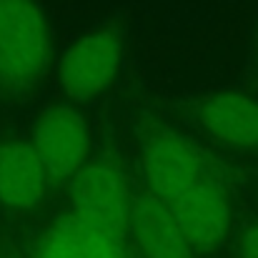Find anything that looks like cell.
Here are the masks:
<instances>
[{
    "instance_id": "cell-8",
    "label": "cell",
    "mask_w": 258,
    "mask_h": 258,
    "mask_svg": "<svg viewBox=\"0 0 258 258\" xmlns=\"http://www.w3.org/2000/svg\"><path fill=\"white\" fill-rule=\"evenodd\" d=\"M45 166L28 143H0V203L28 211L45 193Z\"/></svg>"
},
{
    "instance_id": "cell-6",
    "label": "cell",
    "mask_w": 258,
    "mask_h": 258,
    "mask_svg": "<svg viewBox=\"0 0 258 258\" xmlns=\"http://www.w3.org/2000/svg\"><path fill=\"white\" fill-rule=\"evenodd\" d=\"M171 211L183 238L193 248H213L223 238L231 221L228 201L211 180H201L178 201H173Z\"/></svg>"
},
{
    "instance_id": "cell-4",
    "label": "cell",
    "mask_w": 258,
    "mask_h": 258,
    "mask_svg": "<svg viewBox=\"0 0 258 258\" xmlns=\"http://www.w3.org/2000/svg\"><path fill=\"white\" fill-rule=\"evenodd\" d=\"M120 63V40L115 33L103 30L81 38L63 58L60 83L68 98L83 103L110 86Z\"/></svg>"
},
{
    "instance_id": "cell-3",
    "label": "cell",
    "mask_w": 258,
    "mask_h": 258,
    "mask_svg": "<svg viewBox=\"0 0 258 258\" xmlns=\"http://www.w3.org/2000/svg\"><path fill=\"white\" fill-rule=\"evenodd\" d=\"M33 148L53 178L81 173L88 156V128L83 115L68 105L45 110L35 123Z\"/></svg>"
},
{
    "instance_id": "cell-1",
    "label": "cell",
    "mask_w": 258,
    "mask_h": 258,
    "mask_svg": "<svg viewBox=\"0 0 258 258\" xmlns=\"http://www.w3.org/2000/svg\"><path fill=\"white\" fill-rule=\"evenodd\" d=\"M50 63L48 23L35 0H0V83L30 88Z\"/></svg>"
},
{
    "instance_id": "cell-11",
    "label": "cell",
    "mask_w": 258,
    "mask_h": 258,
    "mask_svg": "<svg viewBox=\"0 0 258 258\" xmlns=\"http://www.w3.org/2000/svg\"><path fill=\"white\" fill-rule=\"evenodd\" d=\"M241 258H258V223L241 236Z\"/></svg>"
},
{
    "instance_id": "cell-9",
    "label": "cell",
    "mask_w": 258,
    "mask_h": 258,
    "mask_svg": "<svg viewBox=\"0 0 258 258\" xmlns=\"http://www.w3.org/2000/svg\"><path fill=\"white\" fill-rule=\"evenodd\" d=\"M201 120L211 136L233 148H258V100L243 93H221L211 98Z\"/></svg>"
},
{
    "instance_id": "cell-7",
    "label": "cell",
    "mask_w": 258,
    "mask_h": 258,
    "mask_svg": "<svg viewBox=\"0 0 258 258\" xmlns=\"http://www.w3.org/2000/svg\"><path fill=\"white\" fill-rule=\"evenodd\" d=\"M131 226L148 258H190V246L183 238L173 211L156 193H138L131 201Z\"/></svg>"
},
{
    "instance_id": "cell-5",
    "label": "cell",
    "mask_w": 258,
    "mask_h": 258,
    "mask_svg": "<svg viewBox=\"0 0 258 258\" xmlns=\"http://www.w3.org/2000/svg\"><path fill=\"white\" fill-rule=\"evenodd\" d=\"M143 171L151 193H156L166 203L178 201L183 193L203 180L201 156L185 138L175 133H163L148 146L143 156Z\"/></svg>"
},
{
    "instance_id": "cell-10",
    "label": "cell",
    "mask_w": 258,
    "mask_h": 258,
    "mask_svg": "<svg viewBox=\"0 0 258 258\" xmlns=\"http://www.w3.org/2000/svg\"><path fill=\"white\" fill-rule=\"evenodd\" d=\"M38 258H123L118 238L88 226L78 216L60 218Z\"/></svg>"
},
{
    "instance_id": "cell-2",
    "label": "cell",
    "mask_w": 258,
    "mask_h": 258,
    "mask_svg": "<svg viewBox=\"0 0 258 258\" xmlns=\"http://www.w3.org/2000/svg\"><path fill=\"white\" fill-rule=\"evenodd\" d=\"M73 208L88 226L118 238L131 218V203L123 178L115 168L93 163L76 175L73 183Z\"/></svg>"
}]
</instances>
